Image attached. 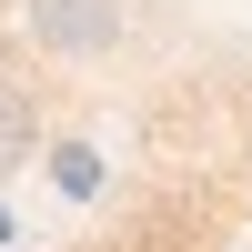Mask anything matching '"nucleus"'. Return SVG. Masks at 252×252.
<instances>
[{
    "label": "nucleus",
    "mask_w": 252,
    "mask_h": 252,
    "mask_svg": "<svg viewBox=\"0 0 252 252\" xmlns=\"http://www.w3.org/2000/svg\"><path fill=\"white\" fill-rule=\"evenodd\" d=\"M0 232H10V212H0Z\"/></svg>",
    "instance_id": "3"
},
{
    "label": "nucleus",
    "mask_w": 252,
    "mask_h": 252,
    "mask_svg": "<svg viewBox=\"0 0 252 252\" xmlns=\"http://www.w3.org/2000/svg\"><path fill=\"white\" fill-rule=\"evenodd\" d=\"M31 40L71 51V61H101L121 40V0H31Z\"/></svg>",
    "instance_id": "1"
},
{
    "label": "nucleus",
    "mask_w": 252,
    "mask_h": 252,
    "mask_svg": "<svg viewBox=\"0 0 252 252\" xmlns=\"http://www.w3.org/2000/svg\"><path fill=\"white\" fill-rule=\"evenodd\" d=\"M31 152H40V111L0 81V172H10V161H31Z\"/></svg>",
    "instance_id": "2"
}]
</instances>
